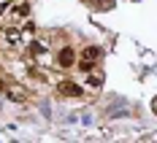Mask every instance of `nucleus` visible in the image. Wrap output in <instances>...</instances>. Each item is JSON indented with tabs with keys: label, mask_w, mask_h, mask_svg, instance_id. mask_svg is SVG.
Returning <instances> with one entry per match:
<instances>
[{
	"label": "nucleus",
	"mask_w": 157,
	"mask_h": 143,
	"mask_svg": "<svg viewBox=\"0 0 157 143\" xmlns=\"http://www.w3.org/2000/svg\"><path fill=\"white\" fill-rule=\"evenodd\" d=\"M6 8H8V0H0V16L6 14Z\"/></svg>",
	"instance_id": "obj_10"
},
{
	"label": "nucleus",
	"mask_w": 157,
	"mask_h": 143,
	"mask_svg": "<svg viewBox=\"0 0 157 143\" xmlns=\"http://www.w3.org/2000/svg\"><path fill=\"white\" fill-rule=\"evenodd\" d=\"M111 6H114V0H95V8H100V11L103 8H111Z\"/></svg>",
	"instance_id": "obj_9"
},
{
	"label": "nucleus",
	"mask_w": 157,
	"mask_h": 143,
	"mask_svg": "<svg viewBox=\"0 0 157 143\" xmlns=\"http://www.w3.org/2000/svg\"><path fill=\"white\" fill-rule=\"evenodd\" d=\"M57 89H60V95H65V97H81L84 95V89L78 86L76 81H60Z\"/></svg>",
	"instance_id": "obj_3"
},
{
	"label": "nucleus",
	"mask_w": 157,
	"mask_h": 143,
	"mask_svg": "<svg viewBox=\"0 0 157 143\" xmlns=\"http://www.w3.org/2000/svg\"><path fill=\"white\" fill-rule=\"evenodd\" d=\"M87 84H90V86H92V89H98V86H100V84H103V79H100V76H98V73H92V76H87Z\"/></svg>",
	"instance_id": "obj_7"
},
{
	"label": "nucleus",
	"mask_w": 157,
	"mask_h": 143,
	"mask_svg": "<svg viewBox=\"0 0 157 143\" xmlns=\"http://www.w3.org/2000/svg\"><path fill=\"white\" fill-rule=\"evenodd\" d=\"M73 60H76V54H73V49L65 46L60 54H57V68H73Z\"/></svg>",
	"instance_id": "obj_4"
},
{
	"label": "nucleus",
	"mask_w": 157,
	"mask_h": 143,
	"mask_svg": "<svg viewBox=\"0 0 157 143\" xmlns=\"http://www.w3.org/2000/svg\"><path fill=\"white\" fill-rule=\"evenodd\" d=\"M27 14H30V6H27V3H16L14 8H11V16H14V19H25Z\"/></svg>",
	"instance_id": "obj_5"
},
{
	"label": "nucleus",
	"mask_w": 157,
	"mask_h": 143,
	"mask_svg": "<svg viewBox=\"0 0 157 143\" xmlns=\"http://www.w3.org/2000/svg\"><path fill=\"white\" fill-rule=\"evenodd\" d=\"M0 41L8 43V46H16V43H22V30L19 27H6V30H0Z\"/></svg>",
	"instance_id": "obj_2"
},
{
	"label": "nucleus",
	"mask_w": 157,
	"mask_h": 143,
	"mask_svg": "<svg viewBox=\"0 0 157 143\" xmlns=\"http://www.w3.org/2000/svg\"><path fill=\"white\" fill-rule=\"evenodd\" d=\"M100 60V49L98 46H87L84 51H81V60H78V68L84 70V73H90L95 68V62Z\"/></svg>",
	"instance_id": "obj_1"
},
{
	"label": "nucleus",
	"mask_w": 157,
	"mask_h": 143,
	"mask_svg": "<svg viewBox=\"0 0 157 143\" xmlns=\"http://www.w3.org/2000/svg\"><path fill=\"white\" fill-rule=\"evenodd\" d=\"M44 51H46V43H41V41H35V43L30 46V54H33V57H38V54H44Z\"/></svg>",
	"instance_id": "obj_6"
},
{
	"label": "nucleus",
	"mask_w": 157,
	"mask_h": 143,
	"mask_svg": "<svg viewBox=\"0 0 157 143\" xmlns=\"http://www.w3.org/2000/svg\"><path fill=\"white\" fill-rule=\"evenodd\" d=\"M8 97H11L14 103H22V100H25V92H19V89H8Z\"/></svg>",
	"instance_id": "obj_8"
}]
</instances>
